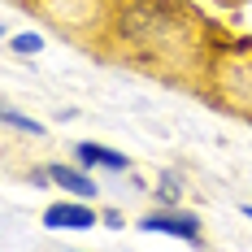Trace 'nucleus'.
<instances>
[{"label":"nucleus","instance_id":"obj_8","mask_svg":"<svg viewBox=\"0 0 252 252\" xmlns=\"http://www.w3.org/2000/svg\"><path fill=\"white\" fill-rule=\"evenodd\" d=\"M244 218H252V204H248V209H244Z\"/></svg>","mask_w":252,"mask_h":252},{"label":"nucleus","instance_id":"obj_7","mask_svg":"<svg viewBox=\"0 0 252 252\" xmlns=\"http://www.w3.org/2000/svg\"><path fill=\"white\" fill-rule=\"evenodd\" d=\"M157 196H161L165 204H174V200H178V178L165 174V178H161V191H157Z\"/></svg>","mask_w":252,"mask_h":252},{"label":"nucleus","instance_id":"obj_1","mask_svg":"<svg viewBox=\"0 0 252 252\" xmlns=\"http://www.w3.org/2000/svg\"><path fill=\"white\" fill-rule=\"evenodd\" d=\"M139 226L144 230H161V235H174V239H187V244H200L204 239L200 218L187 213V209H174V204L157 209V213H148V218H139Z\"/></svg>","mask_w":252,"mask_h":252},{"label":"nucleus","instance_id":"obj_5","mask_svg":"<svg viewBox=\"0 0 252 252\" xmlns=\"http://www.w3.org/2000/svg\"><path fill=\"white\" fill-rule=\"evenodd\" d=\"M0 118H4V126H13V130H26V135H44V126L35 122V118H26V113H18L13 104H4V109H0Z\"/></svg>","mask_w":252,"mask_h":252},{"label":"nucleus","instance_id":"obj_4","mask_svg":"<svg viewBox=\"0 0 252 252\" xmlns=\"http://www.w3.org/2000/svg\"><path fill=\"white\" fill-rule=\"evenodd\" d=\"M48 183H57V187H65L70 196H83V200H92L100 187H96V178L87 174V165L83 170H74V165H48Z\"/></svg>","mask_w":252,"mask_h":252},{"label":"nucleus","instance_id":"obj_2","mask_svg":"<svg viewBox=\"0 0 252 252\" xmlns=\"http://www.w3.org/2000/svg\"><path fill=\"white\" fill-rule=\"evenodd\" d=\"M96 222H100V218H96V209H87L83 196H78V200L48 204V209H44V226H48V230H87V226H96Z\"/></svg>","mask_w":252,"mask_h":252},{"label":"nucleus","instance_id":"obj_3","mask_svg":"<svg viewBox=\"0 0 252 252\" xmlns=\"http://www.w3.org/2000/svg\"><path fill=\"white\" fill-rule=\"evenodd\" d=\"M74 152H78V165H87V170H96V165H100V170H113V174H126V170H130V157H126V152L92 144V139L74 144Z\"/></svg>","mask_w":252,"mask_h":252},{"label":"nucleus","instance_id":"obj_6","mask_svg":"<svg viewBox=\"0 0 252 252\" xmlns=\"http://www.w3.org/2000/svg\"><path fill=\"white\" fill-rule=\"evenodd\" d=\"M9 48H13V52H39V48H44V39H39L35 31H26V35H13V39H9Z\"/></svg>","mask_w":252,"mask_h":252}]
</instances>
